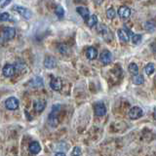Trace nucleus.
<instances>
[{
	"instance_id": "obj_7",
	"label": "nucleus",
	"mask_w": 156,
	"mask_h": 156,
	"mask_svg": "<svg viewBox=\"0 0 156 156\" xmlns=\"http://www.w3.org/2000/svg\"><path fill=\"white\" fill-rule=\"evenodd\" d=\"M2 73L5 77H12L15 73H16V69H15V66L13 65H5L3 69H2Z\"/></svg>"
},
{
	"instance_id": "obj_8",
	"label": "nucleus",
	"mask_w": 156,
	"mask_h": 156,
	"mask_svg": "<svg viewBox=\"0 0 156 156\" xmlns=\"http://www.w3.org/2000/svg\"><path fill=\"white\" fill-rule=\"evenodd\" d=\"M44 66L48 69H52L57 66V60L52 56H48L44 60Z\"/></svg>"
},
{
	"instance_id": "obj_18",
	"label": "nucleus",
	"mask_w": 156,
	"mask_h": 156,
	"mask_svg": "<svg viewBox=\"0 0 156 156\" xmlns=\"http://www.w3.org/2000/svg\"><path fill=\"white\" fill-rule=\"evenodd\" d=\"M99 30H100V32L101 33V35H102V37H104L105 40H106V35H108L110 38H112V35H111V31H109V29L107 28V27H105V24H101V26H100V27H99Z\"/></svg>"
},
{
	"instance_id": "obj_19",
	"label": "nucleus",
	"mask_w": 156,
	"mask_h": 156,
	"mask_svg": "<svg viewBox=\"0 0 156 156\" xmlns=\"http://www.w3.org/2000/svg\"><path fill=\"white\" fill-rule=\"evenodd\" d=\"M86 23L88 24L89 27H95L96 24L98 23V18L96 15H93V16H89L88 19L86 20Z\"/></svg>"
},
{
	"instance_id": "obj_22",
	"label": "nucleus",
	"mask_w": 156,
	"mask_h": 156,
	"mask_svg": "<svg viewBox=\"0 0 156 156\" xmlns=\"http://www.w3.org/2000/svg\"><path fill=\"white\" fill-rule=\"evenodd\" d=\"M144 76L143 75H139V74H136L133 77V83L136 85H141L144 83Z\"/></svg>"
},
{
	"instance_id": "obj_6",
	"label": "nucleus",
	"mask_w": 156,
	"mask_h": 156,
	"mask_svg": "<svg viewBox=\"0 0 156 156\" xmlns=\"http://www.w3.org/2000/svg\"><path fill=\"white\" fill-rule=\"evenodd\" d=\"M100 58H101V62L104 63L105 66H107L112 62V54L109 51L105 50L101 52Z\"/></svg>"
},
{
	"instance_id": "obj_17",
	"label": "nucleus",
	"mask_w": 156,
	"mask_h": 156,
	"mask_svg": "<svg viewBox=\"0 0 156 156\" xmlns=\"http://www.w3.org/2000/svg\"><path fill=\"white\" fill-rule=\"evenodd\" d=\"M118 37L122 42H128L129 41V33L127 32L126 29H119L118 30Z\"/></svg>"
},
{
	"instance_id": "obj_26",
	"label": "nucleus",
	"mask_w": 156,
	"mask_h": 156,
	"mask_svg": "<svg viewBox=\"0 0 156 156\" xmlns=\"http://www.w3.org/2000/svg\"><path fill=\"white\" fill-rule=\"evenodd\" d=\"M8 21H11V16L8 13L0 14V22H8Z\"/></svg>"
},
{
	"instance_id": "obj_3",
	"label": "nucleus",
	"mask_w": 156,
	"mask_h": 156,
	"mask_svg": "<svg viewBox=\"0 0 156 156\" xmlns=\"http://www.w3.org/2000/svg\"><path fill=\"white\" fill-rule=\"evenodd\" d=\"M16 36V29L14 27H4L2 30V38L4 40H11Z\"/></svg>"
},
{
	"instance_id": "obj_13",
	"label": "nucleus",
	"mask_w": 156,
	"mask_h": 156,
	"mask_svg": "<svg viewBox=\"0 0 156 156\" xmlns=\"http://www.w3.org/2000/svg\"><path fill=\"white\" fill-rule=\"evenodd\" d=\"M45 106H46V102L43 100H37L34 101V105H33L34 110L36 112H42L45 109Z\"/></svg>"
},
{
	"instance_id": "obj_16",
	"label": "nucleus",
	"mask_w": 156,
	"mask_h": 156,
	"mask_svg": "<svg viewBox=\"0 0 156 156\" xmlns=\"http://www.w3.org/2000/svg\"><path fill=\"white\" fill-rule=\"evenodd\" d=\"M76 11L83 18V20H85V21L88 19V17L90 16L89 10H88L87 8H85V7H77L76 8Z\"/></svg>"
},
{
	"instance_id": "obj_29",
	"label": "nucleus",
	"mask_w": 156,
	"mask_h": 156,
	"mask_svg": "<svg viewBox=\"0 0 156 156\" xmlns=\"http://www.w3.org/2000/svg\"><path fill=\"white\" fill-rule=\"evenodd\" d=\"M71 154L72 155H81V149H80V147H78V146L74 147V149H73Z\"/></svg>"
},
{
	"instance_id": "obj_25",
	"label": "nucleus",
	"mask_w": 156,
	"mask_h": 156,
	"mask_svg": "<svg viewBox=\"0 0 156 156\" xmlns=\"http://www.w3.org/2000/svg\"><path fill=\"white\" fill-rule=\"evenodd\" d=\"M132 42H133L134 44H136V45L140 44L141 42V35L140 34H133V35H132Z\"/></svg>"
},
{
	"instance_id": "obj_21",
	"label": "nucleus",
	"mask_w": 156,
	"mask_h": 156,
	"mask_svg": "<svg viewBox=\"0 0 156 156\" xmlns=\"http://www.w3.org/2000/svg\"><path fill=\"white\" fill-rule=\"evenodd\" d=\"M144 71H145V73L147 75H151L152 73L155 71V66H154V63H148L147 66H146L145 67H144Z\"/></svg>"
},
{
	"instance_id": "obj_30",
	"label": "nucleus",
	"mask_w": 156,
	"mask_h": 156,
	"mask_svg": "<svg viewBox=\"0 0 156 156\" xmlns=\"http://www.w3.org/2000/svg\"><path fill=\"white\" fill-rule=\"evenodd\" d=\"M12 1V0H6V1H5L3 4H2V7H5V6H6V5H8L10 2H11Z\"/></svg>"
},
{
	"instance_id": "obj_20",
	"label": "nucleus",
	"mask_w": 156,
	"mask_h": 156,
	"mask_svg": "<svg viewBox=\"0 0 156 156\" xmlns=\"http://www.w3.org/2000/svg\"><path fill=\"white\" fill-rule=\"evenodd\" d=\"M128 69L130 71L131 74H133V75H136V74H139V66H136V63L135 62H132L129 65V67H128Z\"/></svg>"
},
{
	"instance_id": "obj_9",
	"label": "nucleus",
	"mask_w": 156,
	"mask_h": 156,
	"mask_svg": "<svg viewBox=\"0 0 156 156\" xmlns=\"http://www.w3.org/2000/svg\"><path fill=\"white\" fill-rule=\"evenodd\" d=\"M106 113V107L102 102H98L95 105V114L97 116H104Z\"/></svg>"
},
{
	"instance_id": "obj_12",
	"label": "nucleus",
	"mask_w": 156,
	"mask_h": 156,
	"mask_svg": "<svg viewBox=\"0 0 156 156\" xmlns=\"http://www.w3.org/2000/svg\"><path fill=\"white\" fill-rule=\"evenodd\" d=\"M118 15L122 19H128L131 15V10L127 6H121L118 10Z\"/></svg>"
},
{
	"instance_id": "obj_28",
	"label": "nucleus",
	"mask_w": 156,
	"mask_h": 156,
	"mask_svg": "<svg viewBox=\"0 0 156 156\" xmlns=\"http://www.w3.org/2000/svg\"><path fill=\"white\" fill-rule=\"evenodd\" d=\"M56 15L58 18H62L63 15H65V10H63V8L61 6H58L56 8Z\"/></svg>"
},
{
	"instance_id": "obj_31",
	"label": "nucleus",
	"mask_w": 156,
	"mask_h": 156,
	"mask_svg": "<svg viewBox=\"0 0 156 156\" xmlns=\"http://www.w3.org/2000/svg\"><path fill=\"white\" fill-rule=\"evenodd\" d=\"M56 155H62V156H65V155H66V153H63V152H58V153H56Z\"/></svg>"
},
{
	"instance_id": "obj_24",
	"label": "nucleus",
	"mask_w": 156,
	"mask_h": 156,
	"mask_svg": "<svg viewBox=\"0 0 156 156\" xmlns=\"http://www.w3.org/2000/svg\"><path fill=\"white\" fill-rule=\"evenodd\" d=\"M58 51H60L61 54H68V52H69V48H68L67 45H66V44H60L58 45Z\"/></svg>"
},
{
	"instance_id": "obj_15",
	"label": "nucleus",
	"mask_w": 156,
	"mask_h": 156,
	"mask_svg": "<svg viewBox=\"0 0 156 156\" xmlns=\"http://www.w3.org/2000/svg\"><path fill=\"white\" fill-rule=\"evenodd\" d=\"M28 85L32 88H38L43 86V79L41 77H35L28 82Z\"/></svg>"
},
{
	"instance_id": "obj_2",
	"label": "nucleus",
	"mask_w": 156,
	"mask_h": 156,
	"mask_svg": "<svg viewBox=\"0 0 156 156\" xmlns=\"http://www.w3.org/2000/svg\"><path fill=\"white\" fill-rule=\"evenodd\" d=\"M12 9L14 10V11L18 12L23 19H26V20H29L32 17V13H31V11L29 9H27V8L22 7V6H19V5H14Z\"/></svg>"
},
{
	"instance_id": "obj_27",
	"label": "nucleus",
	"mask_w": 156,
	"mask_h": 156,
	"mask_svg": "<svg viewBox=\"0 0 156 156\" xmlns=\"http://www.w3.org/2000/svg\"><path fill=\"white\" fill-rule=\"evenodd\" d=\"M115 15H116V13H115L113 8L107 9V11H106V17L108 18V19H113L115 17Z\"/></svg>"
},
{
	"instance_id": "obj_10",
	"label": "nucleus",
	"mask_w": 156,
	"mask_h": 156,
	"mask_svg": "<svg viewBox=\"0 0 156 156\" xmlns=\"http://www.w3.org/2000/svg\"><path fill=\"white\" fill-rule=\"evenodd\" d=\"M28 149H29V152L30 153L37 154V153H39V151L41 150V145L38 141H32V143L29 144Z\"/></svg>"
},
{
	"instance_id": "obj_23",
	"label": "nucleus",
	"mask_w": 156,
	"mask_h": 156,
	"mask_svg": "<svg viewBox=\"0 0 156 156\" xmlns=\"http://www.w3.org/2000/svg\"><path fill=\"white\" fill-rule=\"evenodd\" d=\"M145 29L147 31H149V32H153L154 30H155V23H154V22L152 21V22H147L145 23Z\"/></svg>"
},
{
	"instance_id": "obj_5",
	"label": "nucleus",
	"mask_w": 156,
	"mask_h": 156,
	"mask_svg": "<svg viewBox=\"0 0 156 156\" xmlns=\"http://www.w3.org/2000/svg\"><path fill=\"white\" fill-rule=\"evenodd\" d=\"M143 114H144V111L139 106L132 107V108L130 109V111H129V117L131 119H133V120L139 119L140 117L143 116Z\"/></svg>"
},
{
	"instance_id": "obj_14",
	"label": "nucleus",
	"mask_w": 156,
	"mask_h": 156,
	"mask_svg": "<svg viewBox=\"0 0 156 156\" xmlns=\"http://www.w3.org/2000/svg\"><path fill=\"white\" fill-rule=\"evenodd\" d=\"M50 87L54 91H60L62 89V80L60 78H53L50 82Z\"/></svg>"
},
{
	"instance_id": "obj_4",
	"label": "nucleus",
	"mask_w": 156,
	"mask_h": 156,
	"mask_svg": "<svg viewBox=\"0 0 156 156\" xmlns=\"http://www.w3.org/2000/svg\"><path fill=\"white\" fill-rule=\"evenodd\" d=\"M5 106L9 110H15L19 107V100L15 97H10L5 101Z\"/></svg>"
},
{
	"instance_id": "obj_1",
	"label": "nucleus",
	"mask_w": 156,
	"mask_h": 156,
	"mask_svg": "<svg viewBox=\"0 0 156 156\" xmlns=\"http://www.w3.org/2000/svg\"><path fill=\"white\" fill-rule=\"evenodd\" d=\"M61 107L62 106L60 105H55L52 107V110L48 117V122L52 127H57L58 125V114H60Z\"/></svg>"
},
{
	"instance_id": "obj_32",
	"label": "nucleus",
	"mask_w": 156,
	"mask_h": 156,
	"mask_svg": "<svg viewBox=\"0 0 156 156\" xmlns=\"http://www.w3.org/2000/svg\"><path fill=\"white\" fill-rule=\"evenodd\" d=\"M152 51H153V52L155 51V49H154V43L152 44Z\"/></svg>"
},
{
	"instance_id": "obj_11",
	"label": "nucleus",
	"mask_w": 156,
	"mask_h": 156,
	"mask_svg": "<svg viewBox=\"0 0 156 156\" xmlns=\"http://www.w3.org/2000/svg\"><path fill=\"white\" fill-rule=\"evenodd\" d=\"M86 57L88 60H90V61L96 60L98 57V50L94 47H89L86 51Z\"/></svg>"
}]
</instances>
